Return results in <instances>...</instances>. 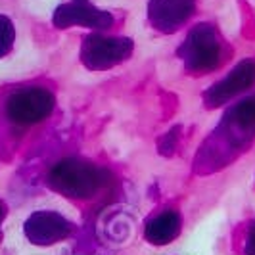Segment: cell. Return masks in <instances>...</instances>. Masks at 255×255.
<instances>
[{"label": "cell", "mask_w": 255, "mask_h": 255, "mask_svg": "<svg viewBox=\"0 0 255 255\" xmlns=\"http://www.w3.org/2000/svg\"><path fill=\"white\" fill-rule=\"evenodd\" d=\"M255 85V58H246L234 65L223 79L213 83L207 90H204L202 100L207 110H217L225 104L234 100L242 92L250 90Z\"/></svg>", "instance_id": "cell-7"}, {"label": "cell", "mask_w": 255, "mask_h": 255, "mask_svg": "<svg viewBox=\"0 0 255 255\" xmlns=\"http://www.w3.org/2000/svg\"><path fill=\"white\" fill-rule=\"evenodd\" d=\"M180 134V127H173L169 132H165L159 140H157V152L161 155H171L173 150L177 148V138Z\"/></svg>", "instance_id": "cell-12"}, {"label": "cell", "mask_w": 255, "mask_h": 255, "mask_svg": "<svg viewBox=\"0 0 255 255\" xmlns=\"http://www.w3.org/2000/svg\"><path fill=\"white\" fill-rule=\"evenodd\" d=\"M6 215H8V207H6V204L0 200V240H2V223H4Z\"/></svg>", "instance_id": "cell-14"}, {"label": "cell", "mask_w": 255, "mask_h": 255, "mask_svg": "<svg viewBox=\"0 0 255 255\" xmlns=\"http://www.w3.org/2000/svg\"><path fill=\"white\" fill-rule=\"evenodd\" d=\"M255 142V92L225 110L215 128L204 138L192 161L200 177L232 165Z\"/></svg>", "instance_id": "cell-1"}, {"label": "cell", "mask_w": 255, "mask_h": 255, "mask_svg": "<svg viewBox=\"0 0 255 255\" xmlns=\"http://www.w3.org/2000/svg\"><path fill=\"white\" fill-rule=\"evenodd\" d=\"M246 255H255V225L250 227L248 230V238H246V248H244Z\"/></svg>", "instance_id": "cell-13"}, {"label": "cell", "mask_w": 255, "mask_h": 255, "mask_svg": "<svg viewBox=\"0 0 255 255\" xmlns=\"http://www.w3.org/2000/svg\"><path fill=\"white\" fill-rule=\"evenodd\" d=\"M115 23L112 12L94 6L90 0H69L52 13V25L56 29H69V27H85L94 31H108Z\"/></svg>", "instance_id": "cell-6"}, {"label": "cell", "mask_w": 255, "mask_h": 255, "mask_svg": "<svg viewBox=\"0 0 255 255\" xmlns=\"http://www.w3.org/2000/svg\"><path fill=\"white\" fill-rule=\"evenodd\" d=\"M198 0H150L146 6V17L152 29L173 35L194 17Z\"/></svg>", "instance_id": "cell-8"}, {"label": "cell", "mask_w": 255, "mask_h": 255, "mask_svg": "<svg viewBox=\"0 0 255 255\" xmlns=\"http://www.w3.org/2000/svg\"><path fill=\"white\" fill-rule=\"evenodd\" d=\"M188 75L202 77L217 71L230 58V46L215 23L200 21L192 25L177 48Z\"/></svg>", "instance_id": "cell-3"}, {"label": "cell", "mask_w": 255, "mask_h": 255, "mask_svg": "<svg viewBox=\"0 0 255 255\" xmlns=\"http://www.w3.org/2000/svg\"><path fill=\"white\" fill-rule=\"evenodd\" d=\"M15 42V27L8 15L0 13V58L8 56Z\"/></svg>", "instance_id": "cell-11"}, {"label": "cell", "mask_w": 255, "mask_h": 255, "mask_svg": "<svg viewBox=\"0 0 255 255\" xmlns=\"http://www.w3.org/2000/svg\"><path fill=\"white\" fill-rule=\"evenodd\" d=\"M134 52V40L128 37H108L90 33L83 38L79 60L89 71H108L127 62Z\"/></svg>", "instance_id": "cell-4"}, {"label": "cell", "mask_w": 255, "mask_h": 255, "mask_svg": "<svg viewBox=\"0 0 255 255\" xmlns=\"http://www.w3.org/2000/svg\"><path fill=\"white\" fill-rule=\"evenodd\" d=\"M112 173L83 157H65L46 173V186L69 200H90L112 184Z\"/></svg>", "instance_id": "cell-2"}, {"label": "cell", "mask_w": 255, "mask_h": 255, "mask_svg": "<svg viewBox=\"0 0 255 255\" xmlns=\"http://www.w3.org/2000/svg\"><path fill=\"white\" fill-rule=\"evenodd\" d=\"M56 108L54 92L44 87H23L13 90L6 100V117L17 127H31L48 119Z\"/></svg>", "instance_id": "cell-5"}, {"label": "cell", "mask_w": 255, "mask_h": 255, "mask_svg": "<svg viewBox=\"0 0 255 255\" xmlns=\"http://www.w3.org/2000/svg\"><path fill=\"white\" fill-rule=\"evenodd\" d=\"M23 232L35 246H52L67 240L75 232V223L56 211H35L25 221Z\"/></svg>", "instance_id": "cell-9"}, {"label": "cell", "mask_w": 255, "mask_h": 255, "mask_svg": "<svg viewBox=\"0 0 255 255\" xmlns=\"http://www.w3.org/2000/svg\"><path fill=\"white\" fill-rule=\"evenodd\" d=\"M180 230H182V215L175 209H165L146 221L144 240L152 246H167L179 236Z\"/></svg>", "instance_id": "cell-10"}]
</instances>
